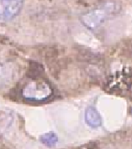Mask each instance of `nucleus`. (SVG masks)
I'll return each mask as SVG.
<instances>
[{
    "mask_svg": "<svg viewBox=\"0 0 132 149\" xmlns=\"http://www.w3.org/2000/svg\"><path fill=\"white\" fill-rule=\"evenodd\" d=\"M116 3L113 2H107L95 9L88 12L82 17V22L88 28H95L103 23L105 20L115 13L117 10Z\"/></svg>",
    "mask_w": 132,
    "mask_h": 149,
    "instance_id": "nucleus-1",
    "label": "nucleus"
},
{
    "mask_svg": "<svg viewBox=\"0 0 132 149\" xmlns=\"http://www.w3.org/2000/svg\"><path fill=\"white\" fill-rule=\"evenodd\" d=\"M85 120L93 128H97L101 125V117L97 110L93 107H88L85 112Z\"/></svg>",
    "mask_w": 132,
    "mask_h": 149,
    "instance_id": "nucleus-3",
    "label": "nucleus"
},
{
    "mask_svg": "<svg viewBox=\"0 0 132 149\" xmlns=\"http://www.w3.org/2000/svg\"><path fill=\"white\" fill-rule=\"evenodd\" d=\"M24 0H0V19L9 20L19 14Z\"/></svg>",
    "mask_w": 132,
    "mask_h": 149,
    "instance_id": "nucleus-2",
    "label": "nucleus"
}]
</instances>
